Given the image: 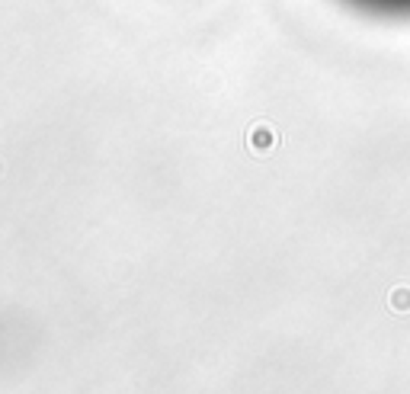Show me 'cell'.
<instances>
[{
    "mask_svg": "<svg viewBox=\"0 0 410 394\" xmlns=\"http://www.w3.org/2000/svg\"><path fill=\"white\" fill-rule=\"evenodd\" d=\"M340 4L382 20H410V0H340Z\"/></svg>",
    "mask_w": 410,
    "mask_h": 394,
    "instance_id": "cell-1",
    "label": "cell"
}]
</instances>
